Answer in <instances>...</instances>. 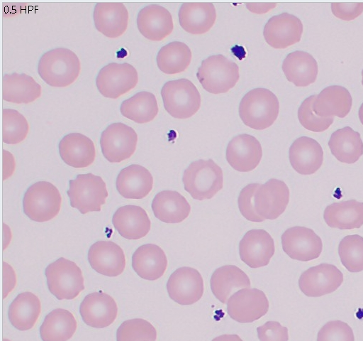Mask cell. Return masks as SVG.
Segmentation results:
<instances>
[{
  "mask_svg": "<svg viewBox=\"0 0 363 341\" xmlns=\"http://www.w3.org/2000/svg\"><path fill=\"white\" fill-rule=\"evenodd\" d=\"M196 77L207 92L212 94L225 93L234 87L239 80V67L224 55H213L202 61Z\"/></svg>",
  "mask_w": 363,
  "mask_h": 341,
  "instance_id": "4",
  "label": "cell"
},
{
  "mask_svg": "<svg viewBox=\"0 0 363 341\" xmlns=\"http://www.w3.org/2000/svg\"><path fill=\"white\" fill-rule=\"evenodd\" d=\"M332 154L340 162H357L363 155V142L359 132L350 126L334 131L328 142Z\"/></svg>",
  "mask_w": 363,
  "mask_h": 341,
  "instance_id": "36",
  "label": "cell"
},
{
  "mask_svg": "<svg viewBox=\"0 0 363 341\" xmlns=\"http://www.w3.org/2000/svg\"><path fill=\"white\" fill-rule=\"evenodd\" d=\"M128 18V11L123 3L99 2L94 9L96 30L110 38H118L125 33Z\"/></svg>",
  "mask_w": 363,
  "mask_h": 341,
  "instance_id": "21",
  "label": "cell"
},
{
  "mask_svg": "<svg viewBox=\"0 0 363 341\" xmlns=\"http://www.w3.org/2000/svg\"><path fill=\"white\" fill-rule=\"evenodd\" d=\"M262 148L259 141L253 136L243 134L231 139L226 148V159L235 170L249 172L259 163Z\"/></svg>",
  "mask_w": 363,
  "mask_h": 341,
  "instance_id": "19",
  "label": "cell"
},
{
  "mask_svg": "<svg viewBox=\"0 0 363 341\" xmlns=\"http://www.w3.org/2000/svg\"><path fill=\"white\" fill-rule=\"evenodd\" d=\"M144 341H148V340H144Z\"/></svg>",
  "mask_w": 363,
  "mask_h": 341,
  "instance_id": "54",
  "label": "cell"
},
{
  "mask_svg": "<svg viewBox=\"0 0 363 341\" xmlns=\"http://www.w3.org/2000/svg\"><path fill=\"white\" fill-rule=\"evenodd\" d=\"M286 79L297 87L313 83L318 72L315 59L308 53L296 50L286 55L282 63Z\"/></svg>",
  "mask_w": 363,
  "mask_h": 341,
  "instance_id": "31",
  "label": "cell"
},
{
  "mask_svg": "<svg viewBox=\"0 0 363 341\" xmlns=\"http://www.w3.org/2000/svg\"><path fill=\"white\" fill-rule=\"evenodd\" d=\"M137 26L147 39L160 41L172 33L174 23L172 14L164 7L150 4L143 7L137 16Z\"/></svg>",
  "mask_w": 363,
  "mask_h": 341,
  "instance_id": "22",
  "label": "cell"
},
{
  "mask_svg": "<svg viewBox=\"0 0 363 341\" xmlns=\"http://www.w3.org/2000/svg\"><path fill=\"white\" fill-rule=\"evenodd\" d=\"M79 313L87 325L103 328L113 323L118 314V307L111 296L101 291L94 292L83 299Z\"/></svg>",
  "mask_w": 363,
  "mask_h": 341,
  "instance_id": "18",
  "label": "cell"
},
{
  "mask_svg": "<svg viewBox=\"0 0 363 341\" xmlns=\"http://www.w3.org/2000/svg\"><path fill=\"white\" fill-rule=\"evenodd\" d=\"M362 85H363V70H362Z\"/></svg>",
  "mask_w": 363,
  "mask_h": 341,
  "instance_id": "52",
  "label": "cell"
},
{
  "mask_svg": "<svg viewBox=\"0 0 363 341\" xmlns=\"http://www.w3.org/2000/svg\"><path fill=\"white\" fill-rule=\"evenodd\" d=\"M269 305L268 299L263 291L245 288L230 297L227 303V312L237 322L252 323L267 313Z\"/></svg>",
  "mask_w": 363,
  "mask_h": 341,
  "instance_id": "11",
  "label": "cell"
},
{
  "mask_svg": "<svg viewBox=\"0 0 363 341\" xmlns=\"http://www.w3.org/2000/svg\"><path fill=\"white\" fill-rule=\"evenodd\" d=\"M317 95L305 99L298 109V118L301 124L313 132H322L328 129L333 122V117L317 116L313 109V104Z\"/></svg>",
  "mask_w": 363,
  "mask_h": 341,
  "instance_id": "43",
  "label": "cell"
},
{
  "mask_svg": "<svg viewBox=\"0 0 363 341\" xmlns=\"http://www.w3.org/2000/svg\"><path fill=\"white\" fill-rule=\"evenodd\" d=\"M281 244L289 257L301 261L317 259L323 249L320 237L313 230L300 226L286 229L281 236Z\"/></svg>",
  "mask_w": 363,
  "mask_h": 341,
  "instance_id": "12",
  "label": "cell"
},
{
  "mask_svg": "<svg viewBox=\"0 0 363 341\" xmlns=\"http://www.w3.org/2000/svg\"><path fill=\"white\" fill-rule=\"evenodd\" d=\"M359 118L362 124L363 125V103L361 104L359 109Z\"/></svg>",
  "mask_w": 363,
  "mask_h": 341,
  "instance_id": "51",
  "label": "cell"
},
{
  "mask_svg": "<svg viewBox=\"0 0 363 341\" xmlns=\"http://www.w3.org/2000/svg\"><path fill=\"white\" fill-rule=\"evenodd\" d=\"M183 183L185 190L194 199H211L223 188V170L211 159L198 160L184 170Z\"/></svg>",
  "mask_w": 363,
  "mask_h": 341,
  "instance_id": "3",
  "label": "cell"
},
{
  "mask_svg": "<svg viewBox=\"0 0 363 341\" xmlns=\"http://www.w3.org/2000/svg\"><path fill=\"white\" fill-rule=\"evenodd\" d=\"M248 276L234 265H225L217 269L211 278L213 295L223 303H227L236 289L250 288Z\"/></svg>",
  "mask_w": 363,
  "mask_h": 341,
  "instance_id": "33",
  "label": "cell"
},
{
  "mask_svg": "<svg viewBox=\"0 0 363 341\" xmlns=\"http://www.w3.org/2000/svg\"><path fill=\"white\" fill-rule=\"evenodd\" d=\"M212 341H243L238 335H223L213 339Z\"/></svg>",
  "mask_w": 363,
  "mask_h": 341,
  "instance_id": "50",
  "label": "cell"
},
{
  "mask_svg": "<svg viewBox=\"0 0 363 341\" xmlns=\"http://www.w3.org/2000/svg\"><path fill=\"white\" fill-rule=\"evenodd\" d=\"M3 264V298H4L14 288L16 276L13 269L7 263L4 262Z\"/></svg>",
  "mask_w": 363,
  "mask_h": 341,
  "instance_id": "48",
  "label": "cell"
},
{
  "mask_svg": "<svg viewBox=\"0 0 363 341\" xmlns=\"http://www.w3.org/2000/svg\"><path fill=\"white\" fill-rule=\"evenodd\" d=\"M132 266L142 278L155 281L164 274L167 267V259L159 246L146 244L138 247L133 253Z\"/></svg>",
  "mask_w": 363,
  "mask_h": 341,
  "instance_id": "28",
  "label": "cell"
},
{
  "mask_svg": "<svg viewBox=\"0 0 363 341\" xmlns=\"http://www.w3.org/2000/svg\"><path fill=\"white\" fill-rule=\"evenodd\" d=\"M157 331L148 321L134 318L123 322L116 332L117 341H156Z\"/></svg>",
  "mask_w": 363,
  "mask_h": 341,
  "instance_id": "42",
  "label": "cell"
},
{
  "mask_svg": "<svg viewBox=\"0 0 363 341\" xmlns=\"http://www.w3.org/2000/svg\"><path fill=\"white\" fill-rule=\"evenodd\" d=\"M45 274L50 292L58 300L74 299L84 289L82 270L64 257L50 264Z\"/></svg>",
  "mask_w": 363,
  "mask_h": 341,
  "instance_id": "5",
  "label": "cell"
},
{
  "mask_svg": "<svg viewBox=\"0 0 363 341\" xmlns=\"http://www.w3.org/2000/svg\"><path fill=\"white\" fill-rule=\"evenodd\" d=\"M259 185L252 183L246 185L242 188L238 197V207L241 214L247 220L255 222L264 220L257 213L254 206L255 194Z\"/></svg>",
  "mask_w": 363,
  "mask_h": 341,
  "instance_id": "45",
  "label": "cell"
},
{
  "mask_svg": "<svg viewBox=\"0 0 363 341\" xmlns=\"http://www.w3.org/2000/svg\"><path fill=\"white\" fill-rule=\"evenodd\" d=\"M338 253L342 265L350 272L363 271V237L348 235L340 242Z\"/></svg>",
  "mask_w": 363,
  "mask_h": 341,
  "instance_id": "41",
  "label": "cell"
},
{
  "mask_svg": "<svg viewBox=\"0 0 363 341\" xmlns=\"http://www.w3.org/2000/svg\"><path fill=\"white\" fill-rule=\"evenodd\" d=\"M29 125L20 112L12 109L2 110V141L7 144H17L28 135Z\"/></svg>",
  "mask_w": 363,
  "mask_h": 341,
  "instance_id": "40",
  "label": "cell"
},
{
  "mask_svg": "<svg viewBox=\"0 0 363 341\" xmlns=\"http://www.w3.org/2000/svg\"><path fill=\"white\" fill-rule=\"evenodd\" d=\"M303 24L294 15L282 13L272 16L264 27L266 42L277 49L286 48L301 40Z\"/></svg>",
  "mask_w": 363,
  "mask_h": 341,
  "instance_id": "16",
  "label": "cell"
},
{
  "mask_svg": "<svg viewBox=\"0 0 363 341\" xmlns=\"http://www.w3.org/2000/svg\"><path fill=\"white\" fill-rule=\"evenodd\" d=\"M137 142L135 131L121 122L108 125L100 139L102 153L111 163H120L129 158L135 151Z\"/></svg>",
  "mask_w": 363,
  "mask_h": 341,
  "instance_id": "9",
  "label": "cell"
},
{
  "mask_svg": "<svg viewBox=\"0 0 363 341\" xmlns=\"http://www.w3.org/2000/svg\"><path fill=\"white\" fill-rule=\"evenodd\" d=\"M289 161L293 168L301 175L315 173L322 166L323 151L319 143L308 136L296 139L289 148Z\"/></svg>",
  "mask_w": 363,
  "mask_h": 341,
  "instance_id": "23",
  "label": "cell"
},
{
  "mask_svg": "<svg viewBox=\"0 0 363 341\" xmlns=\"http://www.w3.org/2000/svg\"><path fill=\"white\" fill-rule=\"evenodd\" d=\"M77 330L74 315L66 309L57 308L49 313L40 328L43 341H67Z\"/></svg>",
  "mask_w": 363,
  "mask_h": 341,
  "instance_id": "37",
  "label": "cell"
},
{
  "mask_svg": "<svg viewBox=\"0 0 363 341\" xmlns=\"http://www.w3.org/2000/svg\"><path fill=\"white\" fill-rule=\"evenodd\" d=\"M155 216L165 223H179L188 217L191 207L179 193L163 190L158 193L152 202Z\"/></svg>",
  "mask_w": 363,
  "mask_h": 341,
  "instance_id": "32",
  "label": "cell"
},
{
  "mask_svg": "<svg viewBox=\"0 0 363 341\" xmlns=\"http://www.w3.org/2000/svg\"><path fill=\"white\" fill-rule=\"evenodd\" d=\"M41 311V303L37 296L31 292L19 293L9 305L8 317L17 330L25 331L35 324Z\"/></svg>",
  "mask_w": 363,
  "mask_h": 341,
  "instance_id": "35",
  "label": "cell"
},
{
  "mask_svg": "<svg viewBox=\"0 0 363 341\" xmlns=\"http://www.w3.org/2000/svg\"><path fill=\"white\" fill-rule=\"evenodd\" d=\"M67 195L70 205L82 214L99 212L108 196L101 177L92 173L79 174L69 182Z\"/></svg>",
  "mask_w": 363,
  "mask_h": 341,
  "instance_id": "6",
  "label": "cell"
},
{
  "mask_svg": "<svg viewBox=\"0 0 363 341\" xmlns=\"http://www.w3.org/2000/svg\"><path fill=\"white\" fill-rule=\"evenodd\" d=\"M331 10L337 18L344 21H352L363 12V3H332Z\"/></svg>",
  "mask_w": 363,
  "mask_h": 341,
  "instance_id": "47",
  "label": "cell"
},
{
  "mask_svg": "<svg viewBox=\"0 0 363 341\" xmlns=\"http://www.w3.org/2000/svg\"><path fill=\"white\" fill-rule=\"evenodd\" d=\"M169 297L180 305H191L201 299L203 293V281L195 269L181 267L174 271L167 283Z\"/></svg>",
  "mask_w": 363,
  "mask_h": 341,
  "instance_id": "15",
  "label": "cell"
},
{
  "mask_svg": "<svg viewBox=\"0 0 363 341\" xmlns=\"http://www.w3.org/2000/svg\"><path fill=\"white\" fill-rule=\"evenodd\" d=\"M275 3H247L246 7L251 12L255 13H264L276 6Z\"/></svg>",
  "mask_w": 363,
  "mask_h": 341,
  "instance_id": "49",
  "label": "cell"
},
{
  "mask_svg": "<svg viewBox=\"0 0 363 341\" xmlns=\"http://www.w3.org/2000/svg\"><path fill=\"white\" fill-rule=\"evenodd\" d=\"M3 341H10V340L8 339H4Z\"/></svg>",
  "mask_w": 363,
  "mask_h": 341,
  "instance_id": "53",
  "label": "cell"
},
{
  "mask_svg": "<svg viewBox=\"0 0 363 341\" xmlns=\"http://www.w3.org/2000/svg\"><path fill=\"white\" fill-rule=\"evenodd\" d=\"M112 222L119 234L127 239L144 237L151 226L146 211L140 206L132 205L119 207L113 214Z\"/></svg>",
  "mask_w": 363,
  "mask_h": 341,
  "instance_id": "25",
  "label": "cell"
},
{
  "mask_svg": "<svg viewBox=\"0 0 363 341\" xmlns=\"http://www.w3.org/2000/svg\"><path fill=\"white\" fill-rule=\"evenodd\" d=\"M81 65L77 55L71 50L57 48L40 57L38 72L48 85L65 87L72 84L79 75Z\"/></svg>",
  "mask_w": 363,
  "mask_h": 341,
  "instance_id": "1",
  "label": "cell"
},
{
  "mask_svg": "<svg viewBox=\"0 0 363 341\" xmlns=\"http://www.w3.org/2000/svg\"><path fill=\"white\" fill-rule=\"evenodd\" d=\"M159 69L167 75L184 72L190 65L191 51L184 43L173 41L160 48L157 55Z\"/></svg>",
  "mask_w": 363,
  "mask_h": 341,
  "instance_id": "39",
  "label": "cell"
},
{
  "mask_svg": "<svg viewBox=\"0 0 363 341\" xmlns=\"http://www.w3.org/2000/svg\"><path fill=\"white\" fill-rule=\"evenodd\" d=\"M259 341H288L286 327L277 321H267L257 328Z\"/></svg>",
  "mask_w": 363,
  "mask_h": 341,
  "instance_id": "46",
  "label": "cell"
},
{
  "mask_svg": "<svg viewBox=\"0 0 363 341\" xmlns=\"http://www.w3.org/2000/svg\"><path fill=\"white\" fill-rule=\"evenodd\" d=\"M58 148L62 161L76 168L88 167L94 161L96 157L94 142L80 133L65 135L60 140Z\"/></svg>",
  "mask_w": 363,
  "mask_h": 341,
  "instance_id": "24",
  "label": "cell"
},
{
  "mask_svg": "<svg viewBox=\"0 0 363 341\" xmlns=\"http://www.w3.org/2000/svg\"><path fill=\"white\" fill-rule=\"evenodd\" d=\"M116 185L118 192L123 197L142 199L152 190L153 178L145 167L132 164L119 172Z\"/></svg>",
  "mask_w": 363,
  "mask_h": 341,
  "instance_id": "26",
  "label": "cell"
},
{
  "mask_svg": "<svg viewBox=\"0 0 363 341\" xmlns=\"http://www.w3.org/2000/svg\"><path fill=\"white\" fill-rule=\"evenodd\" d=\"M158 110L155 96L147 91L135 94L124 100L120 107V112L123 117L138 124H145L153 120Z\"/></svg>",
  "mask_w": 363,
  "mask_h": 341,
  "instance_id": "38",
  "label": "cell"
},
{
  "mask_svg": "<svg viewBox=\"0 0 363 341\" xmlns=\"http://www.w3.org/2000/svg\"><path fill=\"white\" fill-rule=\"evenodd\" d=\"M279 111L277 96L269 90L255 88L241 99L239 114L242 122L253 129L263 130L276 121Z\"/></svg>",
  "mask_w": 363,
  "mask_h": 341,
  "instance_id": "2",
  "label": "cell"
},
{
  "mask_svg": "<svg viewBox=\"0 0 363 341\" xmlns=\"http://www.w3.org/2000/svg\"><path fill=\"white\" fill-rule=\"evenodd\" d=\"M216 19L215 6L210 2H186L179 11V21L186 32L200 35L208 32Z\"/></svg>",
  "mask_w": 363,
  "mask_h": 341,
  "instance_id": "27",
  "label": "cell"
},
{
  "mask_svg": "<svg viewBox=\"0 0 363 341\" xmlns=\"http://www.w3.org/2000/svg\"><path fill=\"white\" fill-rule=\"evenodd\" d=\"M343 281L342 273L334 265L320 264L309 268L300 276L298 286L308 297H319L337 290Z\"/></svg>",
  "mask_w": 363,
  "mask_h": 341,
  "instance_id": "13",
  "label": "cell"
},
{
  "mask_svg": "<svg viewBox=\"0 0 363 341\" xmlns=\"http://www.w3.org/2000/svg\"><path fill=\"white\" fill-rule=\"evenodd\" d=\"M62 203L58 189L51 183L39 181L31 185L23 198L25 215L31 220L43 222L53 219L59 213Z\"/></svg>",
  "mask_w": 363,
  "mask_h": 341,
  "instance_id": "8",
  "label": "cell"
},
{
  "mask_svg": "<svg viewBox=\"0 0 363 341\" xmlns=\"http://www.w3.org/2000/svg\"><path fill=\"white\" fill-rule=\"evenodd\" d=\"M323 217L332 228H359L363 225V202L356 200L334 202L325 209Z\"/></svg>",
  "mask_w": 363,
  "mask_h": 341,
  "instance_id": "34",
  "label": "cell"
},
{
  "mask_svg": "<svg viewBox=\"0 0 363 341\" xmlns=\"http://www.w3.org/2000/svg\"><path fill=\"white\" fill-rule=\"evenodd\" d=\"M352 99L344 87L331 85L324 88L313 104L314 113L321 117H346L352 107Z\"/></svg>",
  "mask_w": 363,
  "mask_h": 341,
  "instance_id": "29",
  "label": "cell"
},
{
  "mask_svg": "<svg viewBox=\"0 0 363 341\" xmlns=\"http://www.w3.org/2000/svg\"><path fill=\"white\" fill-rule=\"evenodd\" d=\"M241 260L251 268L267 266L274 254V242L264 229L248 231L239 244Z\"/></svg>",
  "mask_w": 363,
  "mask_h": 341,
  "instance_id": "17",
  "label": "cell"
},
{
  "mask_svg": "<svg viewBox=\"0 0 363 341\" xmlns=\"http://www.w3.org/2000/svg\"><path fill=\"white\" fill-rule=\"evenodd\" d=\"M91 268L106 276H117L125 267V256L121 247L111 241H98L88 251Z\"/></svg>",
  "mask_w": 363,
  "mask_h": 341,
  "instance_id": "20",
  "label": "cell"
},
{
  "mask_svg": "<svg viewBox=\"0 0 363 341\" xmlns=\"http://www.w3.org/2000/svg\"><path fill=\"white\" fill-rule=\"evenodd\" d=\"M317 341H354L350 326L340 320H332L319 330Z\"/></svg>",
  "mask_w": 363,
  "mask_h": 341,
  "instance_id": "44",
  "label": "cell"
},
{
  "mask_svg": "<svg viewBox=\"0 0 363 341\" xmlns=\"http://www.w3.org/2000/svg\"><path fill=\"white\" fill-rule=\"evenodd\" d=\"M289 202V190L286 183L270 179L259 185L254 197L257 213L264 220H275L286 210Z\"/></svg>",
  "mask_w": 363,
  "mask_h": 341,
  "instance_id": "14",
  "label": "cell"
},
{
  "mask_svg": "<svg viewBox=\"0 0 363 341\" xmlns=\"http://www.w3.org/2000/svg\"><path fill=\"white\" fill-rule=\"evenodd\" d=\"M138 82L136 69L127 63H111L104 66L96 78L99 92L105 97L116 99L133 89Z\"/></svg>",
  "mask_w": 363,
  "mask_h": 341,
  "instance_id": "10",
  "label": "cell"
},
{
  "mask_svg": "<svg viewBox=\"0 0 363 341\" xmlns=\"http://www.w3.org/2000/svg\"><path fill=\"white\" fill-rule=\"evenodd\" d=\"M41 95V86L30 75L13 72L2 77V98L16 104L34 102Z\"/></svg>",
  "mask_w": 363,
  "mask_h": 341,
  "instance_id": "30",
  "label": "cell"
},
{
  "mask_svg": "<svg viewBox=\"0 0 363 341\" xmlns=\"http://www.w3.org/2000/svg\"><path fill=\"white\" fill-rule=\"evenodd\" d=\"M161 95L165 110L176 119L190 118L201 107L200 93L187 79L167 82L161 90Z\"/></svg>",
  "mask_w": 363,
  "mask_h": 341,
  "instance_id": "7",
  "label": "cell"
}]
</instances>
